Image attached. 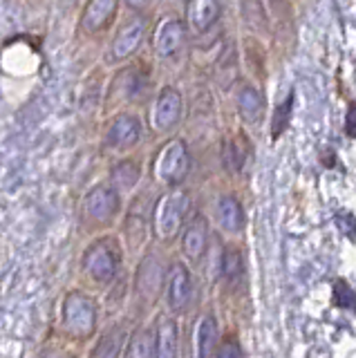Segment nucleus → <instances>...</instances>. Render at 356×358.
<instances>
[{
  "label": "nucleus",
  "mask_w": 356,
  "mask_h": 358,
  "mask_svg": "<svg viewBox=\"0 0 356 358\" xmlns=\"http://www.w3.org/2000/svg\"><path fill=\"white\" fill-rule=\"evenodd\" d=\"M124 358H157V343H155V329H139L132 334L126 345Z\"/></svg>",
  "instance_id": "obj_20"
},
{
  "label": "nucleus",
  "mask_w": 356,
  "mask_h": 358,
  "mask_svg": "<svg viewBox=\"0 0 356 358\" xmlns=\"http://www.w3.org/2000/svg\"><path fill=\"white\" fill-rule=\"evenodd\" d=\"M45 358H76V356H72L70 352H61V350H54V352H48V356Z\"/></svg>",
  "instance_id": "obj_27"
},
{
  "label": "nucleus",
  "mask_w": 356,
  "mask_h": 358,
  "mask_svg": "<svg viewBox=\"0 0 356 358\" xmlns=\"http://www.w3.org/2000/svg\"><path fill=\"white\" fill-rule=\"evenodd\" d=\"M218 358H244L242 347L236 338H227L225 343L220 345L218 350Z\"/></svg>",
  "instance_id": "obj_25"
},
{
  "label": "nucleus",
  "mask_w": 356,
  "mask_h": 358,
  "mask_svg": "<svg viewBox=\"0 0 356 358\" xmlns=\"http://www.w3.org/2000/svg\"><path fill=\"white\" fill-rule=\"evenodd\" d=\"M150 3V0H126V5L132 7V9H141V7H146Z\"/></svg>",
  "instance_id": "obj_28"
},
{
  "label": "nucleus",
  "mask_w": 356,
  "mask_h": 358,
  "mask_svg": "<svg viewBox=\"0 0 356 358\" xmlns=\"http://www.w3.org/2000/svg\"><path fill=\"white\" fill-rule=\"evenodd\" d=\"M218 343V322L213 316H202L195 324L193 334V354L195 358H213Z\"/></svg>",
  "instance_id": "obj_13"
},
{
  "label": "nucleus",
  "mask_w": 356,
  "mask_h": 358,
  "mask_svg": "<svg viewBox=\"0 0 356 358\" xmlns=\"http://www.w3.org/2000/svg\"><path fill=\"white\" fill-rule=\"evenodd\" d=\"M206 242H208L206 222H204V217H195L186 227L184 238H182V249H184L186 257H191V260H199V257H202L204 251H206Z\"/></svg>",
  "instance_id": "obj_16"
},
{
  "label": "nucleus",
  "mask_w": 356,
  "mask_h": 358,
  "mask_svg": "<svg viewBox=\"0 0 356 358\" xmlns=\"http://www.w3.org/2000/svg\"><path fill=\"white\" fill-rule=\"evenodd\" d=\"M191 208V197L184 190H173L157 201L155 208V231L162 240H171L180 231L186 220V213Z\"/></svg>",
  "instance_id": "obj_3"
},
{
  "label": "nucleus",
  "mask_w": 356,
  "mask_h": 358,
  "mask_svg": "<svg viewBox=\"0 0 356 358\" xmlns=\"http://www.w3.org/2000/svg\"><path fill=\"white\" fill-rule=\"evenodd\" d=\"M238 112L247 123H260L264 115V99L253 85H242L236 96Z\"/></svg>",
  "instance_id": "obj_17"
},
{
  "label": "nucleus",
  "mask_w": 356,
  "mask_h": 358,
  "mask_svg": "<svg viewBox=\"0 0 356 358\" xmlns=\"http://www.w3.org/2000/svg\"><path fill=\"white\" fill-rule=\"evenodd\" d=\"M215 217L227 233H240L244 227V210L233 195H222L215 204Z\"/></svg>",
  "instance_id": "obj_15"
},
{
  "label": "nucleus",
  "mask_w": 356,
  "mask_h": 358,
  "mask_svg": "<svg viewBox=\"0 0 356 358\" xmlns=\"http://www.w3.org/2000/svg\"><path fill=\"white\" fill-rule=\"evenodd\" d=\"M186 41V27L182 20L177 18H166L157 34H155V52H157L162 59H171V56H177L180 50L184 48Z\"/></svg>",
  "instance_id": "obj_9"
},
{
  "label": "nucleus",
  "mask_w": 356,
  "mask_h": 358,
  "mask_svg": "<svg viewBox=\"0 0 356 358\" xmlns=\"http://www.w3.org/2000/svg\"><path fill=\"white\" fill-rule=\"evenodd\" d=\"M155 171L157 177L164 184L177 186L182 184L188 171H191V155L182 139H173L164 145V150L157 157V164H155Z\"/></svg>",
  "instance_id": "obj_4"
},
{
  "label": "nucleus",
  "mask_w": 356,
  "mask_h": 358,
  "mask_svg": "<svg viewBox=\"0 0 356 358\" xmlns=\"http://www.w3.org/2000/svg\"><path fill=\"white\" fill-rule=\"evenodd\" d=\"M119 0H90L83 14V27L87 31H101L115 18Z\"/></svg>",
  "instance_id": "obj_14"
},
{
  "label": "nucleus",
  "mask_w": 356,
  "mask_h": 358,
  "mask_svg": "<svg viewBox=\"0 0 356 358\" xmlns=\"http://www.w3.org/2000/svg\"><path fill=\"white\" fill-rule=\"evenodd\" d=\"M166 300H169V307L173 311H184L193 300V278L182 262H175L169 271Z\"/></svg>",
  "instance_id": "obj_6"
},
{
  "label": "nucleus",
  "mask_w": 356,
  "mask_h": 358,
  "mask_svg": "<svg viewBox=\"0 0 356 358\" xmlns=\"http://www.w3.org/2000/svg\"><path fill=\"white\" fill-rule=\"evenodd\" d=\"M292 103H294V96L289 94L285 103L278 106L276 115H273V137H280L283 130L287 128L289 123V117H292Z\"/></svg>",
  "instance_id": "obj_24"
},
{
  "label": "nucleus",
  "mask_w": 356,
  "mask_h": 358,
  "mask_svg": "<svg viewBox=\"0 0 356 358\" xmlns=\"http://www.w3.org/2000/svg\"><path fill=\"white\" fill-rule=\"evenodd\" d=\"M141 177V166L139 162H132V159H124L113 166V171H110V179H113V188L115 190H130L135 188L137 182Z\"/></svg>",
  "instance_id": "obj_21"
},
{
  "label": "nucleus",
  "mask_w": 356,
  "mask_h": 358,
  "mask_svg": "<svg viewBox=\"0 0 356 358\" xmlns=\"http://www.w3.org/2000/svg\"><path fill=\"white\" fill-rule=\"evenodd\" d=\"M141 139V121L135 115H119L113 119L106 134V141L110 148L126 150L132 148Z\"/></svg>",
  "instance_id": "obj_8"
},
{
  "label": "nucleus",
  "mask_w": 356,
  "mask_h": 358,
  "mask_svg": "<svg viewBox=\"0 0 356 358\" xmlns=\"http://www.w3.org/2000/svg\"><path fill=\"white\" fill-rule=\"evenodd\" d=\"M186 18L195 31H208L220 18V0H188Z\"/></svg>",
  "instance_id": "obj_12"
},
{
  "label": "nucleus",
  "mask_w": 356,
  "mask_h": 358,
  "mask_svg": "<svg viewBox=\"0 0 356 358\" xmlns=\"http://www.w3.org/2000/svg\"><path fill=\"white\" fill-rule=\"evenodd\" d=\"M85 213L92 222L108 224L117 217L121 208V195L113 186H94L90 193L85 195Z\"/></svg>",
  "instance_id": "obj_5"
},
{
  "label": "nucleus",
  "mask_w": 356,
  "mask_h": 358,
  "mask_svg": "<svg viewBox=\"0 0 356 358\" xmlns=\"http://www.w3.org/2000/svg\"><path fill=\"white\" fill-rule=\"evenodd\" d=\"M180 117H182V94L175 87H164L152 110V126L159 132H166L173 126H177Z\"/></svg>",
  "instance_id": "obj_7"
},
{
  "label": "nucleus",
  "mask_w": 356,
  "mask_h": 358,
  "mask_svg": "<svg viewBox=\"0 0 356 358\" xmlns=\"http://www.w3.org/2000/svg\"><path fill=\"white\" fill-rule=\"evenodd\" d=\"M164 268L157 255H146L137 268V294L146 300H155L162 289Z\"/></svg>",
  "instance_id": "obj_10"
},
{
  "label": "nucleus",
  "mask_w": 356,
  "mask_h": 358,
  "mask_svg": "<svg viewBox=\"0 0 356 358\" xmlns=\"http://www.w3.org/2000/svg\"><path fill=\"white\" fill-rule=\"evenodd\" d=\"M155 343H157V358H177L180 336H177V322L173 318H159L157 331H155Z\"/></svg>",
  "instance_id": "obj_18"
},
{
  "label": "nucleus",
  "mask_w": 356,
  "mask_h": 358,
  "mask_svg": "<svg viewBox=\"0 0 356 358\" xmlns=\"http://www.w3.org/2000/svg\"><path fill=\"white\" fill-rule=\"evenodd\" d=\"M121 255L115 242L99 240L87 246L83 253V271L90 275L97 285H108L117 278Z\"/></svg>",
  "instance_id": "obj_2"
},
{
  "label": "nucleus",
  "mask_w": 356,
  "mask_h": 358,
  "mask_svg": "<svg viewBox=\"0 0 356 358\" xmlns=\"http://www.w3.org/2000/svg\"><path fill=\"white\" fill-rule=\"evenodd\" d=\"M63 327L76 341L90 338L97 329V302L83 291L68 294L63 300Z\"/></svg>",
  "instance_id": "obj_1"
},
{
  "label": "nucleus",
  "mask_w": 356,
  "mask_h": 358,
  "mask_svg": "<svg viewBox=\"0 0 356 358\" xmlns=\"http://www.w3.org/2000/svg\"><path fill=\"white\" fill-rule=\"evenodd\" d=\"M345 130L350 137H356V106H350L348 117H345Z\"/></svg>",
  "instance_id": "obj_26"
},
{
  "label": "nucleus",
  "mask_w": 356,
  "mask_h": 358,
  "mask_svg": "<svg viewBox=\"0 0 356 358\" xmlns=\"http://www.w3.org/2000/svg\"><path fill=\"white\" fill-rule=\"evenodd\" d=\"M143 36H146V22L141 18H135L132 22H128V25L117 34V38L113 41V48H110L113 59L115 61L128 59L132 52L139 50Z\"/></svg>",
  "instance_id": "obj_11"
},
{
  "label": "nucleus",
  "mask_w": 356,
  "mask_h": 358,
  "mask_svg": "<svg viewBox=\"0 0 356 358\" xmlns=\"http://www.w3.org/2000/svg\"><path fill=\"white\" fill-rule=\"evenodd\" d=\"M222 159H225V166H227V171L231 173H240L242 171V166H244V150H242V145L240 141H227L225 143V150H222Z\"/></svg>",
  "instance_id": "obj_23"
},
{
  "label": "nucleus",
  "mask_w": 356,
  "mask_h": 358,
  "mask_svg": "<svg viewBox=\"0 0 356 358\" xmlns=\"http://www.w3.org/2000/svg\"><path fill=\"white\" fill-rule=\"evenodd\" d=\"M124 345H126V331L121 324H115V327H110L101 336V341L97 343L90 358H119Z\"/></svg>",
  "instance_id": "obj_19"
},
{
  "label": "nucleus",
  "mask_w": 356,
  "mask_h": 358,
  "mask_svg": "<svg viewBox=\"0 0 356 358\" xmlns=\"http://www.w3.org/2000/svg\"><path fill=\"white\" fill-rule=\"evenodd\" d=\"M222 275H225V280L231 287H238L242 282L244 262L238 249H227L225 255H222Z\"/></svg>",
  "instance_id": "obj_22"
}]
</instances>
